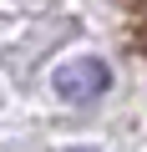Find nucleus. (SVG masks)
Segmentation results:
<instances>
[{"label": "nucleus", "instance_id": "obj_1", "mask_svg": "<svg viewBox=\"0 0 147 152\" xmlns=\"http://www.w3.org/2000/svg\"><path fill=\"white\" fill-rule=\"evenodd\" d=\"M112 86V66L102 61V56H76V61H66L61 71H56V91L66 96V102H97L102 91Z\"/></svg>", "mask_w": 147, "mask_h": 152}]
</instances>
